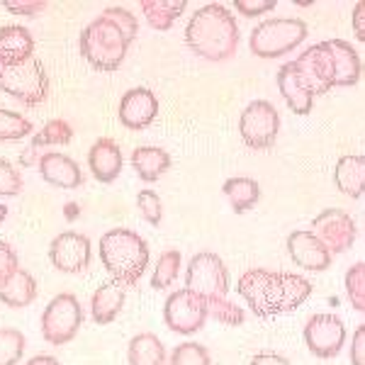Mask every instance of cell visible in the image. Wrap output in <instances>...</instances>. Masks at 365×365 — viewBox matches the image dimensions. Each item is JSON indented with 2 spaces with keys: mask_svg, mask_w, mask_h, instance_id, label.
<instances>
[{
  "mask_svg": "<svg viewBox=\"0 0 365 365\" xmlns=\"http://www.w3.org/2000/svg\"><path fill=\"white\" fill-rule=\"evenodd\" d=\"M73 139V127L66 120H49L42 127V132L32 134V146L42 149V146H63Z\"/></svg>",
  "mask_w": 365,
  "mask_h": 365,
  "instance_id": "obj_31",
  "label": "cell"
},
{
  "mask_svg": "<svg viewBox=\"0 0 365 365\" xmlns=\"http://www.w3.org/2000/svg\"><path fill=\"white\" fill-rule=\"evenodd\" d=\"M139 22L125 8H108L81 32V54L96 71L113 73L125 63L129 46L137 39Z\"/></svg>",
  "mask_w": 365,
  "mask_h": 365,
  "instance_id": "obj_2",
  "label": "cell"
},
{
  "mask_svg": "<svg viewBox=\"0 0 365 365\" xmlns=\"http://www.w3.org/2000/svg\"><path fill=\"white\" fill-rule=\"evenodd\" d=\"M3 8L13 15L22 17H37L46 10V0H5Z\"/></svg>",
  "mask_w": 365,
  "mask_h": 365,
  "instance_id": "obj_38",
  "label": "cell"
},
{
  "mask_svg": "<svg viewBox=\"0 0 365 365\" xmlns=\"http://www.w3.org/2000/svg\"><path fill=\"white\" fill-rule=\"evenodd\" d=\"M329 49L334 56V71H336V86L341 88H351L361 81L363 73V63L358 51L353 49L351 42L346 39H329Z\"/></svg>",
  "mask_w": 365,
  "mask_h": 365,
  "instance_id": "obj_22",
  "label": "cell"
},
{
  "mask_svg": "<svg viewBox=\"0 0 365 365\" xmlns=\"http://www.w3.org/2000/svg\"><path fill=\"white\" fill-rule=\"evenodd\" d=\"M127 361L129 365H166V349L156 334H137L127 346Z\"/></svg>",
  "mask_w": 365,
  "mask_h": 365,
  "instance_id": "obj_26",
  "label": "cell"
},
{
  "mask_svg": "<svg viewBox=\"0 0 365 365\" xmlns=\"http://www.w3.org/2000/svg\"><path fill=\"white\" fill-rule=\"evenodd\" d=\"M251 365H290V361L280 353H256L251 358Z\"/></svg>",
  "mask_w": 365,
  "mask_h": 365,
  "instance_id": "obj_42",
  "label": "cell"
},
{
  "mask_svg": "<svg viewBox=\"0 0 365 365\" xmlns=\"http://www.w3.org/2000/svg\"><path fill=\"white\" fill-rule=\"evenodd\" d=\"M81 324H83V307L78 297L61 292L42 312V336L51 346H66L76 339Z\"/></svg>",
  "mask_w": 365,
  "mask_h": 365,
  "instance_id": "obj_8",
  "label": "cell"
},
{
  "mask_svg": "<svg viewBox=\"0 0 365 365\" xmlns=\"http://www.w3.org/2000/svg\"><path fill=\"white\" fill-rule=\"evenodd\" d=\"M185 0H141V13L158 32H168L175 25V20L185 13Z\"/></svg>",
  "mask_w": 365,
  "mask_h": 365,
  "instance_id": "obj_28",
  "label": "cell"
},
{
  "mask_svg": "<svg viewBox=\"0 0 365 365\" xmlns=\"http://www.w3.org/2000/svg\"><path fill=\"white\" fill-rule=\"evenodd\" d=\"M304 344L312 356L336 358L346 344V327L336 314H314L304 327Z\"/></svg>",
  "mask_w": 365,
  "mask_h": 365,
  "instance_id": "obj_13",
  "label": "cell"
},
{
  "mask_svg": "<svg viewBox=\"0 0 365 365\" xmlns=\"http://www.w3.org/2000/svg\"><path fill=\"white\" fill-rule=\"evenodd\" d=\"M210 312H207V302L197 295V292L187 290H175L170 292L166 304H163V322L173 334H195L205 327Z\"/></svg>",
  "mask_w": 365,
  "mask_h": 365,
  "instance_id": "obj_10",
  "label": "cell"
},
{
  "mask_svg": "<svg viewBox=\"0 0 365 365\" xmlns=\"http://www.w3.org/2000/svg\"><path fill=\"white\" fill-rule=\"evenodd\" d=\"M37 280L32 278V273L27 270H17L13 278L8 280V285L0 287V302L8 304L10 309H22V307H29V304L37 299Z\"/></svg>",
  "mask_w": 365,
  "mask_h": 365,
  "instance_id": "obj_25",
  "label": "cell"
},
{
  "mask_svg": "<svg viewBox=\"0 0 365 365\" xmlns=\"http://www.w3.org/2000/svg\"><path fill=\"white\" fill-rule=\"evenodd\" d=\"M346 295H349L353 309L365 314V261L346 270Z\"/></svg>",
  "mask_w": 365,
  "mask_h": 365,
  "instance_id": "obj_33",
  "label": "cell"
},
{
  "mask_svg": "<svg viewBox=\"0 0 365 365\" xmlns=\"http://www.w3.org/2000/svg\"><path fill=\"white\" fill-rule=\"evenodd\" d=\"M34 58V37L22 25L0 27V66H20Z\"/></svg>",
  "mask_w": 365,
  "mask_h": 365,
  "instance_id": "obj_19",
  "label": "cell"
},
{
  "mask_svg": "<svg viewBox=\"0 0 365 365\" xmlns=\"http://www.w3.org/2000/svg\"><path fill=\"white\" fill-rule=\"evenodd\" d=\"M312 232L322 239V244L327 246L329 251L334 253H346L353 249L358 237V229L356 222L349 212L336 210V207H329L319 212V215L312 220Z\"/></svg>",
  "mask_w": 365,
  "mask_h": 365,
  "instance_id": "obj_12",
  "label": "cell"
},
{
  "mask_svg": "<svg viewBox=\"0 0 365 365\" xmlns=\"http://www.w3.org/2000/svg\"><path fill=\"white\" fill-rule=\"evenodd\" d=\"M278 88L285 98L287 108L295 115H309L312 105H314V96L309 93V88L304 86V81L299 78V71L295 66V61L282 63L278 71Z\"/></svg>",
  "mask_w": 365,
  "mask_h": 365,
  "instance_id": "obj_20",
  "label": "cell"
},
{
  "mask_svg": "<svg viewBox=\"0 0 365 365\" xmlns=\"http://www.w3.org/2000/svg\"><path fill=\"white\" fill-rule=\"evenodd\" d=\"M129 161L144 182H156L170 168V154L161 146H137Z\"/></svg>",
  "mask_w": 365,
  "mask_h": 365,
  "instance_id": "obj_24",
  "label": "cell"
},
{
  "mask_svg": "<svg viewBox=\"0 0 365 365\" xmlns=\"http://www.w3.org/2000/svg\"><path fill=\"white\" fill-rule=\"evenodd\" d=\"M34 134V125L25 115L0 108V141H20Z\"/></svg>",
  "mask_w": 365,
  "mask_h": 365,
  "instance_id": "obj_30",
  "label": "cell"
},
{
  "mask_svg": "<svg viewBox=\"0 0 365 365\" xmlns=\"http://www.w3.org/2000/svg\"><path fill=\"white\" fill-rule=\"evenodd\" d=\"M239 134L249 149L266 151L278 141L280 113L268 100H253L239 117Z\"/></svg>",
  "mask_w": 365,
  "mask_h": 365,
  "instance_id": "obj_9",
  "label": "cell"
},
{
  "mask_svg": "<svg viewBox=\"0 0 365 365\" xmlns=\"http://www.w3.org/2000/svg\"><path fill=\"white\" fill-rule=\"evenodd\" d=\"M180 268H182L180 251L178 249L163 251L156 263V268H154V273H151V287H154V290H166V287H170L175 280H178Z\"/></svg>",
  "mask_w": 365,
  "mask_h": 365,
  "instance_id": "obj_29",
  "label": "cell"
},
{
  "mask_svg": "<svg viewBox=\"0 0 365 365\" xmlns=\"http://www.w3.org/2000/svg\"><path fill=\"white\" fill-rule=\"evenodd\" d=\"M234 8L244 17H258L270 13L275 8V0H234Z\"/></svg>",
  "mask_w": 365,
  "mask_h": 365,
  "instance_id": "obj_39",
  "label": "cell"
},
{
  "mask_svg": "<svg viewBox=\"0 0 365 365\" xmlns=\"http://www.w3.org/2000/svg\"><path fill=\"white\" fill-rule=\"evenodd\" d=\"M39 173L42 178L54 187H63V190H76L83 185V170L78 163L66 154L58 151H46L39 156Z\"/></svg>",
  "mask_w": 365,
  "mask_h": 365,
  "instance_id": "obj_18",
  "label": "cell"
},
{
  "mask_svg": "<svg viewBox=\"0 0 365 365\" xmlns=\"http://www.w3.org/2000/svg\"><path fill=\"white\" fill-rule=\"evenodd\" d=\"M185 44L207 61H229L239 49V25L229 8L210 3L192 13L185 25Z\"/></svg>",
  "mask_w": 365,
  "mask_h": 365,
  "instance_id": "obj_3",
  "label": "cell"
},
{
  "mask_svg": "<svg viewBox=\"0 0 365 365\" xmlns=\"http://www.w3.org/2000/svg\"><path fill=\"white\" fill-rule=\"evenodd\" d=\"M49 261L61 273H86L91 268V239L78 232H61L49 244Z\"/></svg>",
  "mask_w": 365,
  "mask_h": 365,
  "instance_id": "obj_14",
  "label": "cell"
},
{
  "mask_svg": "<svg viewBox=\"0 0 365 365\" xmlns=\"http://www.w3.org/2000/svg\"><path fill=\"white\" fill-rule=\"evenodd\" d=\"M0 91L17 103L34 108L49 98V76L37 56L20 66H0Z\"/></svg>",
  "mask_w": 365,
  "mask_h": 365,
  "instance_id": "obj_7",
  "label": "cell"
},
{
  "mask_svg": "<svg viewBox=\"0 0 365 365\" xmlns=\"http://www.w3.org/2000/svg\"><path fill=\"white\" fill-rule=\"evenodd\" d=\"M137 210L149 225L158 227L163 220V202L154 190H139L137 195Z\"/></svg>",
  "mask_w": 365,
  "mask_h": 365,
  "instance_id": "obj_35",
  "label": "cell"
},
{
  "mask_svg": "<svg viewBox=\"0 0 365 365\" xmlns=\"http://www.w3.org/2000/svg\"><path fill=\"white\" fill-rule=\"evenodd\" d=\"M185 287L207 302L212 319L222 322L225 327H239L244 322V309L229 299V270L217 253L202 251L190 258L185 270Z\"/></svg>",
  "mask_w": 365,
  "mask_h": 365,
  "instance_id": "obj_4",
  "label": "cell"
},
{
  "mask_svg": "<svg viewBox=\"0 0 365 365\" xmlns=\"http://www.w3.org/2000/svg\"><path fill=\"white\" fill-rule=\"evenodd\" d=\"M127 290L117 282H103L91 297V317L93 322L105 327V324H113L120 317L122 307H125Z\"/></svg>",
  "mask_w": 365,
  "mask_h": 365,
  "instance_id": "obj_21",
  "label": "cell"
},
{
  "mask_svg": "<svg viewBox=\"0 0 365 365\" xmlns=\"http://www.w3.org/2000/svg\"><path fill=\"white\" fill-rule=\"evenodd\" d=\"M353 32L365 44V0L356 3V8H353Z\"/></svg>",
  "mask_w": 365,
  "mask_h": 365,
  "instance_id": "obj_41",
  "label": "cell"
},
{
  "mask_svg": "<svg viewBox=\"0 0 365 365\" xmlns=\"http://www.w3.org/2000/svg\"><path fill=\"white\" fill-rule=\"evenodd\" d=\"M149 244L125 227L110 229L100 239V261L117 285L134 287L149 268Z\"/></svg>",
  "mask_w": 365,
  "mask_h": 365,
  "instance_id": "obj_5",
  "label": "cell"
},
{
  "mask_svg": "<svg viewBox=\"0 0 365 365\" xmlns=\"http://www.w3.org/2000/svg\"><path fill=\"white\" fill-rule=\"evenodd\" d=\"M8 220V207L5 205H0V222H5Z\"/></svg>",
  "mask_w": 365,
  "mask_h": 365,
  "instance_id": "obj_45",
  "label": "cell"
},
{
  "mask_svg": "<svg viewBox=\"0 0 365 365\" xmlns=\"http://www.w3.org/2000/svg\"><path fill=\"white\" fill-rule=\"evenodd\" d=\"M334 182L346 197H361L365 192V156H341L336 168H334Z\"/></svg>",
  "mask_w": 365,
  "mask_h": 365,
  "instance_id": "obj_23",
  "label": "cell"
},
{
  "mask_svg": "<svg viewBox=\"0 0 365 365\" xmlns=\"http://www.w3.org/2000/svg\"><path fill=\"white\" fill-rule=\"evenodd\" d=\"M34 156H37V149H34V146H29V149L22 151L20 163H22V166H32V163H34Z\"/></svg>",
  "mask_w": 365,
  "mask_h": 365,
  "instance_id": "obj_44",
  "label": "cell"
},
{
  "mask_svg": "<svg viewBox=\"0 0 365 365\" xmlns=\"http://www.w3.org/2000/svg\"><path fill=\"white\" fill-rule=\"evenodd\" d=\"M351 363L353 365H365V324L356 329L351 341Z\"/></svg>",
  "mask_w": 365,
  "mask_h": 365,
  "instance_id": "obj_40",
  "label": "cell"
},
{
  "mask_svg": "<svg viewBox=\"0 0 365 365\" xmlns=\"http://www.w3.org/2000/svg\"><path fill=\"white\" fill-rule=\"evenodd\" d=\"M287 253L295 261V266L312 270V273H322L331 266V251L322 244V239L314 232H292L287 237Z\"/></svg>",
  "mask_w": 365,
  "mask_h": 365,
  "instance_id": "obj_15",
  "label": "cell"
},
{
  "mask_svg": "<svg viewBox=\"0 0 365 365\" xmlns=\"http://www.w3.org/2000/svg\"><path fill=\"white\" fill-rule=\"evenodd\" d=\"M27 365H58V361L54 356H34V358H29Z\"/></svg>",
  "mask_w": 365,
  "mask_h": 365,
  "instance_id": "obj_43",
  "label": "cell"
},
{
  "mask_svg": "<svg viewBox=\"0 0 365 365\" xmlns=\"http://www.w3.org/2000/svg\"><path fill=\"white\" fill-rule=\"evenodd\" d=\"M309 27L299 17H270L253 27L249 46L258 58H278L295 51L307 39Z\"/></svg>",
  "mask_w": 365,
  "mask_h": 365,
  "instance_id": "obj_6",
  "label": "cell"
},
{
  "mask_svg": "<svg viewBox=\"0 0 365 365\" xmlns=\"http://www.w3.org/2000/svg\"><path fill=\"white\" fill-rule=\"evenodd\" d=\"M299 78L309 88L312 96H327L331 88H336V71H334V56L327 42H319L295 58Z\"/></svg>",
  "mask_w": 365,
  "mask_h": 365,
  "instance_id": "obj_11",
  "label": "cell"
},
{
  "mask_svg": "<svg viewBox=\"0 0 365 365\" xmlns=\"http://www.w3.org/2000/svg\"><path fill=\"white\" fill-rule=\"evenodd\" d=\"M122 166H125V156L115 139L100 137L88 151V168H91L93 178L100 182H115L120 178Z\"/></svg>",
  "mask_w": 365,
  "mask_h": 365,
  "instance_id": "obj_17",
  "label": "cell"
},
{
  "mask_svg": "<svg viewBox=\"0 0 365 365\" xmlns=\"http://www.w3.org/2000/svg\"><path fill=\"white\" fill-rule=\"evenodd\" d=\"M239 295L253 309V314L278 317L295 312L299 304H304L312 295V282L299 273L287 270H266V268H249L241 273Z\"/></svg>",
  "mask_w": 365,
  "mask_h": 365,
  "instance_id": "obj_1",
  "label": "cell"
},
{
  "mask_svg": "<svg viewBox=\"0 0 365 365\" xmlns=\"http://www.w3.org/2000/svg\"><path fill=\"white\" fill-rule=\"evenodd\" d=\"M20 270V261H17V253L13 246L0 241V287L8 285V280Z\"/></svg>",
  "mask_w": 365,
  "mask_h": 365,
  "instance_id": "obj_37",
  "label": "cell"
},
{
  "mask_svg": "<svg viewBox=\"0 0 365 365\" xmlns=\"http://www.w3.org/2000/svg\"><path fill=\"white\" fill-rule=\"evenodd\" d=\"M22 192V175L8 158H0V197H15Z\"/></svg>",
  "mask_w": 365,
  "mask_h": 365,
  "instance_id": "obj_36",
  "label": "cell"
},
{
  "mask_svg": "<svg viewBox=\"0 0 365 365\" xmlns=\"http://www.w3.org/2000/svg\"><path fill=\"white\" fill-rule=\"evenodd\" d=\"M168 365H212V356L202 344L190 341V344L175 346L173 353H170Z\"/></svg>",
  "mask_w": 365,
  "mask_h": 365,
  "instance_id": "obj_34",
  "label": "cell"
},
{
  "mask_svg": "<svg viewBox=\"0 0 365 365\" xmlns=\"http://www.w3.org/2000/svg\"><path fill=\"white\" fill-rule=\"evenodd\" d=\"M158 98L149 88H132L120 100V122L132 132H141L156 120Z\"/></svg>",
  "mask_w": 365,
  "mask_h": 365,
  "instance_id": "obj_16",
  "label": "cell"
},
{
  "mask_svg": "<svg viewBox=\"0 0 365 365\" xmlns=\"http://www.w3.org/2000/svg\"><path fill=\"white\" fill-rule=\"evenodd\" d=\"M222 192L229 200L232 210L237 215H244V212L253 210L261 200V185H258L253 178H246V175H237V178H229L225 185H222Z\"/></svg>",
  "mask_w": 365,
  "mask_h": 365,
  "instance_id": "obj_27",
  "label": "cell"
},
{
  "mask_svg": "<svg viewBox=\"0 0 365 365\" xmlns=\"http://www.w3.org/2000/svg\"><path fill=\"white\" fill-rule=\"evenodd\" d=\"M27 339L20 329H0V365H17L25 356Z\"/></svg>",
  "mask_w": 365,
  "mask_h": 365,
  "instance_id": "obj_32",
  "label": "cell"
}]
</instances>
